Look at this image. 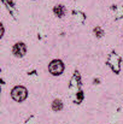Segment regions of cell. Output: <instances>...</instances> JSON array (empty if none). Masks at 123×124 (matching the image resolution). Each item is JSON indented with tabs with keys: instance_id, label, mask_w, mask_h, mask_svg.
<instances>
[{
	"instance_id": "cell-1",
	"label": "cell",
	"mask_w": 123,
	"mask_h": 124,
	"mask_svg": "<svg viewBox=\"0 0 123 124\" xmlns=\"http://www.w3.org/2000/svg\"><path fill=\"white\" fill-rule=\"evenodd\" d=\"M27 95H28V90H27V88H24V87H22V85L15 87V88L12 89V92H11L12 99H13L15 101H17V102L24 101V100L27 99Z\"/></svg>"
},
{
	"instance_id": "cell-2",
	"label": "cell",
	"mask_w": 123,
	"mask_h": 124,
	"mask_svg": "<svg viewBox=\"0 0 123 124\" xmlns=\"http://www.w3.org/2000/svg\"><path fill=\"white\" fill-rule=\"evenodd\" d=\"M48 71L53 76H58L64 71V64L62 60H52L51 64L48 65Z\"/></svg>"
},
{
	"instance_id": "cell-3",
	"label": "cell",
	"mask_w": 123,
	"mask_h": 124,
	"mask_svg": "<svg viewBox=\"0 0 123 124\" xmlns=\"http://www.w3.org/2000/svg\"><path fill=\"white\" fill-rule=\"evenodd\" d=\"M25 52H27V47H25V45L23 42H17L12 48V53L17 58H22L25 54Z\"/></svg>"
},
{
	"instance_id": "cell-4",
	"label": "cell",
	"mask_w": 123,
	"mask_h": 124,
	"mask_svg": "<svg viewBox=\"0 0 123 124\" xmlns=\"http://www.w3.org/2000/svg\"><path fill=\"white\" fill-rule=\"evenodd\" d=\"M53 12H54L58 17H63V16H64V13H65V8H64V6H63V5H57V6H54Z\"/></svg>"
},
{
	"instance_id": "cell-5",
	"label": "cell",
	"mask_w": 123,
	"mask_h": 124,
	"mask_svg": "<svg viewBox=\"0 0 123 124\" xmlns=\"http://www.w3.org/2000/svg\"><path fill=\"white\" fill-rule=\"evenodd\" d=\"M52 108H53L54 111L62 110V108H63V104H62V101H60V100H54L53 104H52Z\"/></svg>"
}]
</instances>
